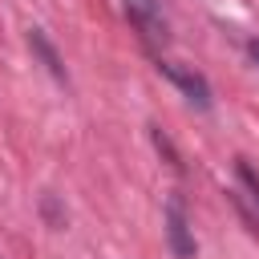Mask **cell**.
Instances as JSON below:
<instances>
[{
  "instance_id": "2",
  "label": "cell",
  "mask_w": 259,
  "mask_h": 259,
  "mask_svg": "<svg viewBox=\"0 0 259 259\" xmlns=\"http://www.w3.org/2000/svg\"><path fill=\"white\" fill-rule=\"evenodd\" d=\"M125 16H130V24L142 32L146 45H166V40H170V24H166L158 0H125Z\"/></svg>"
},
{
  "instance_id": "5",
  "label": "cell",
  "mask_w": 259,
  "mask_h": 259,
  "mask_svg": "<svg viewBox=\"0 0 259 259\" xmlns=\"http://www.w3.org/2000/svg\"><path fill=\"white\" fill-rule=\"evenodd\" d=\"M235 170H239V182H243L247 198H251V202H255V210H259V170H255L247 158H239V162H235Z\"/></svg>"
},
{
  "instance_id": "1",
  "label": "cell",
  "mask_w": 259,
  "mask_h": 259,
  "mask_svg": "<svg viewBox=\"0 0 259 259\" xmlns=\"http://www.w3.org/2000/svg\"><path fill=\"white\" fill-rule=\"evenodd\" d=\"M158 73L190 101V105H198V109H210L214 105V93H210V81L198 73V69H190V65H178V61H162L158 57Z\"/></svg>"
},
{
  "instance_id": "4",
  "label": "cell",
  "mask_w": 259,
  "mask_h": 259,
  "mask_svg": "<svg viewBox=\"0 0 259 259\" xmlns=\"http://www.w3.org/2000/svg\"><path fill=\"white\" fill-rule=\"evenodd\" d=\"M28 49H32V57L49 69V77H53V81H69L65 57H61V53H57V45L45 36V28H28Z\"/></svg>"
},
{
  "instance_id": "3",
  "label": "cell",
  "mask_w": 259,
  "mask_h": 259,
  "mask_svg": "<svg viewBox=\"0 0 259 259\" xmlns=\"http://www.w3.org/2000/svg\"><path fill=\"white\" fill-rule=\"evenodd\" d=\"M166 243H170L174 259H194V251H198L182 198H170V202H166Z\"/></svg>"
},
{
  "instance_id": "6",
  "label": "cell",
  "mask_w": 259,
  "mask_h": 259,
  "mask_svg": "<svg viewBox=\"0 0 259 259\" xmlns=\"http://www.w3.org/2000/svg\"><path fill=\"white\" fill-rule=\"evenodd\" d=\"M40 214H45V223H49L53 231H61V227H65V219H69V214L61 210V202H57L53 194H45V198H40Z\"/></svg>"
},
{
  "instance_id": "7",
  "label": "cell",
  "mask_w": 259,
  "mask_h": 259,
  "mask_svg": "<svg viewBox=\"0 0 259 259\" xmlns=\"http://www.w3.org/2000/svg\"><path fill=\"white\" fill-rule=\"evenodd\" d=\"M247 53H251V61L259 65V36H251V40H247Z\"/></svg>"
}]
</instances>
